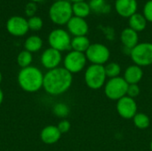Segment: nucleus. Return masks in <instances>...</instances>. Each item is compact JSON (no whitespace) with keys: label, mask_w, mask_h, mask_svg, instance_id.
Returning <instances> with one entry per match:
<instances>
[{"label":"nucleus","mask_w":152,"mask_h":151,"mask_svg":"<svg viewBox=\"0 0 152 151\" xmlns=\"http://www.w3.org/2000/svg\"><path fill=\"white\" fill-rule=\"evenodd\" d=\"M72 81V74L66 69L58 67L44 76L43 87L50 95H61L70 88Z\"/></svg>","instance_id":"f257e3e1"},{"label":"nucleus","mask_w":152,"mask_h":151,"mask_svg":"<svg viewBox=\"0 0 152 151\" xmlns=\"http://www.w3.org/2000/svg\"><path fill=\"white\" fill-rule=\"evenodd\" d=\"M18 83L22 90L28 93H35L43 87L44 75L37 68L29 66L19 72Z\"/></svg>","instance_id":"f03ea898"},{"label":"nucleus","mask_w":152,"mask_h":151,"mask_svg":"<svg viewBox=\"0 0 152 151\" xmlns=\"http://www.w3.org/2000/svg\"><path fill=\"white\" fill-rule=\"evenodd\" d=\"M49 17L54 24H67L73 17L72 4L68 0L55 1L49 9Z\"/></svg>","instance_id":"7ed1b4c3"},{"label":"nucleus","mask_w":152,"mask_h":151,"mask_svg":"<svg viewBox=\"0 0 152 151\" xmlns=\"http://www.w3.org/2000/svg\"><path fill=\"white\" fill-rule=\"evenodd\" d=\"M85 82L88 88L92 90H99L104 87L107 82V76L104 65L91 64L85 71Z\"/></svg>","instance_id":"20e7f679"},{"label":"nucleus","mask_w":152,"mask_h":151,"mask_svg":"<svg viewBox=\"0 0 152 151\" xmlns=\"http://www.w3.org/2000/svg\"><path fill=\"white\" fill-rule=\"evenodd\" d=\"M128 84L124 77H118L107 80L104 85V93L106 97L111 101H118L126 96Z\"/></svg>","instance_id":"39448f33"},{"label":"nucleus","mask_w":152,"mask_h":151,"mask_svg":"<svg viewBox=\"0 0 152 151\" xmlns=\"http://www.w3.org/2000/svg\"><path fill=\"white\" fill-rule=\"evenodd\" d=\"M130 56L134 64L140 67L152 65V43H139L130 51Z\"/></svg>","instance_id":"423d86ee"},{"label":"nucleus","mask_w":152,"mask_h":151,"mask_svg":"<svg viewBox=\"0 0 152 151\" xmlns=\"http://www.w3.org/2000/svg\"><path fill=\"white\" fill-rule=\"evenodd\" d=\"M86 56L88 61L95 65H104L107 64L110 57V49L101 43L91 44L87 51L86 52Z\"/></svg>","instance_id":"0eeeda50"},{"label":"nucleus","mask_w":152,"mask_h":151,"mask_svg":"<svg viewBox=\"0 0 152 151\" xmlns=\"http://www.w3.org/2000/svg\"><path fill=\"white\" fill-rule=\"evenodd\" d=\"M71 39L69 33L62 28L53 29L48 36V43L51 48L61 53L71 49Z\"/></svg>","instance_id":"6e6552de"},{"label":"nucleus","mask_w":152,"mask_h":151,"mask_svg":"<svg viewBox=\"0 0 152 151\" xmlns=\"http://www.w3.org/2000/svg\"><path fill=\"white\" fill-rule=\"evenodd\" d=\"M86 62L87 59L84 53H79L72 50L64 57L63 68L73 75L81 72L85 69Z\"/></svg>","instance_id":"1a4fd4ad"},{"label":"nucleus","mask_w":152,"mask_h":151,"mask_svg":"<svg viewBox=\"0 0 152 151\" xmlns=\"http://www.w3.org/2000/svg\"><path fill=\"white\" fill-rule=\"evenodd\" d=\"M117 111L124 119H133L138 113V106L134 98L125 96L117 101Z\"/></svg>","instance_id":"9d476101"},{"label":"nucleus","mask_w":152,"mask_h":151,"mask_svg":"<svg viewBox=\"0 0 152 151\" xmlns=\"http://www.w3.org/2000/svg\"><path fill=\"white\" fill-rule=\"evenodd\" d=\"M6 29L12 36H24L29 28L26 19L20 16H12L6 22Z\"/></svg>","instance_id":"9b49d317"},{"label":"nucleus","mask_w":152,"mask_h":151,"mask_svg":"<svg viewBox=\"0 0 152 151\" xmlns=\"http://www.w3.org/2000/svg\"><path fill=\"white\" fill-rule=\"evenodd\" d=\"M61 60L62 57L61 52L51 47L44 51L41 55L42 65L49 70L58 68L60 63L61 62Z\"/></svg>","instance_id":"f8f14e48"},{"label":"nucleus","mask_w":152,"mask_h":151,"mask_svg":"<svg viewBox=\"0 0 152 151\" xmlns=\"http://www.w3.org/2000/svg\"><path fill=\"white\" fill-rule=\"evenodd\" d=\"M137 0H115V10L117 13L123 18L129 19L137 12Z\"/></svg>","instance_id":"ddd939ff"},{"label":"nucleus","mask_w":152,"mask_h":151,"mask_svg":"<svg viewBox=\"0 0 152 151\" xmlns=\"http://www.w3.org/2000/svg\"><path fill=\"white\" fill-rule=\"evenodd\" d=\"M67 28L69 33H70L74 36H86L89 31V26L87 21L79 17L73 16L69 22L67 23Z\"/></svg>","instance_id":"4468645a"},{"label":"nucleus","mask_w":152,"mask_h":151,"mask_svg":"<svg viewBox=\"0 0 152 151\" xmlns=\"http://www.w3.org/2000/svg\"><path fill=\"white\" fill-rule=\"evenodd\" d=\"M123 77L128 85H138L143 77L142 68L135 64L130 65L126 69Z\"/></svg>","instance_id":"2eb2a0df"},{"label":"nucleus","mask_w":152,"mask_h":151,"mask_svg":"<svg viewBox=\"0 0 152 151\" xmlns=\"http://www.w3.org/2000/svg\"><path fill=\"white\" fill-rule=\"evenodd\" d=\"M120 41L126 49L131 51L139 44L138 33L128 27L122 30L120 34Z\"/></svg>","instance_id":"dca6fc26"},{"label":"nucleus","mask_w":152,"mask_h":151,"mask_svg":"<svg viewBox=\"0 0 152 151\" xmlns=\"http://www.w3.org/2000/svg\"><path fill=\"white\" fill-rule=\"evenodd\" d=\"M61 136V133L59 131L58 127L55 125L45 126L40 133V138L42 142L45 144L52 145L56 143Z\"/></svg>","instance_id":"f3484780"},{"label":"nucleus","mask_w":152,"mask_h":151,"mask_svg":"<svg viewBox=\"0 0 152 151\" xmlns=\"http://www.w3.org/2000/svg\"><path fill=\"white\" fill-rule=\"evenodd\" d=\"M147 22L148 21L145 19V17L143 16V14L142 13H139V12L134 13V15H132L128 19L129 28L134 29L137 33H139L141 31H143L146 28Z\"/></svg>","instance_id":"a211bd4d"},{"label":"nucleus","mask_w":152,"mask_h":151,"mask_svg":"<svg viewBox=\"0 0 152 151\" xmlns=\"http://www.w3.org/2000/svg\"><path fill=\"white\" fill-rule=\"evenodd\" d=\"M90 45H91L90 40L86 36H74L71 39V49L73 51L86 53V52L87 51Z\"/></svg>","instance_id":"6ab92c4d"},{"label":"nucleus","mask_w":152,"mask_h":151,"mask_svg":"<svg viewBox=\"0 0 152 151\" xmlns=\"http://www.w3.org/2000/svg\"><path fill=\"white\" fill-rule=\"evenodd\" d=\"M72 12H73V16L85 19L91 13V9L89 4L84 1V2L72 4Z\"/></svg>","instance_id":"aec40b11"},{"label":"nucleus","mask_w":152,"mask_h":151,"mask_svg":"<svg viewBox=\"0 0 152 151\" xmlns=\"http://www.w3.org/2000/svg\"><path fill=\"white\" fill-rule=\"evenodd\" d=\"M43 45V41L41 37L38 36H30L28 37L24 43L25 50L29 53H36L38 52Z\"/></svg>","instance_id":"412c9836"},{"label":"nucleus","mask_w":152,"mask_h":151,"mask_svg":"<svg viewBox=\"0 0 152 151\" xmlns=\"http://www.w3.org/2000/svg\"><path fill=\"white\" fill-rule=\"evenodd\" d=\"M88 4L91 12L95 13H109L110 12V5L106 0H90Z\"/></svg>","instance_id":"4be33fe9"},{"label":"nucleus","mask_w":152,"mask_h":151,"mask_svg":"<svg viewBox=\"0 0 152 151\" xmlns=\"http://www.w3.org/2000/svg\"><path fill=\"white\" fill-rule=\"evenodd\" d=\"M133 123L134 126L141 130L147 129L151 125V119L149 116L142 112H138L134 117H133Z\"/></svg>","instance_id":"5701e85b"},{"label":"nucleus","mask_w":152,"mask_h":151,"mask_svg":"<svg viewBox=\"0 0 152 151\" xmlns=\"http://www.w3.org/2000/svg\"><path fill=\"white\" fill-rule=\"evenodd\" d=\"M104 69L109 79L118 77L121 73V66L117 62H108L104 66Z\"/></svg>","instance_id":"b1692460"},{"label":"nucleus","mask_w":152,"mask_h":151,"mask_svg":"<svg viewBox=\"0 0 152 151\" xmlns=\"http://www.w3.org/2000/svg\"><path fill=\"white\" fill-rule=\"evenodd\" d=\"M31 62H32V54H31V53L24 50V51L20 52L18 54L17 63L20 68L24 69V68L29 67Z\"/></svg>","instance_id":"393cba45"},{"label":"nucleus","mask_w":152,"mask_h":151,"mask_svg":"<svg viewBox=\"0 0 152 151\" xmlns=\"http://www.w3.org/2000/svg\"><path fill=\"white\" fill-rule=\"evenodd\" d=\"M53 113L55 116L59 117H66L69 113V107L64 104V103H58L56 104L54 107H53Z\"/></svg>","instance_id":"a878e982"},{"label":"nucleus","mask_w":152,"mask_h":151,"mask_svg":"<svg viewBox=\"0 0 152 151\" xmlns=\"http://www.w3.org/2000/svg\"><path fill=\"white\" fill-rule=\"evenodd\" d=\"M28 28L34 31L40 30L43 27V20L38 16H32L28 20Z\"/></svg>","instance_id":"bb28decb"},{"label":"nucleus","mask_w":152,"mask_h":151,"mask_svg":"<svg viewBox=\"0 0 152 151\" xmlns=\"http://www.w3.org/2000/svg\"><path fill=\"white\" fill-rule=\"evenodd\" d=\"M142 14L147 20V21L152 22V0H149L144 4Z\"/></svg>","instance_id":"cd10ccee"},{"label":"nucleus","mask_w":152,"mask_h":151,"mask_svg":"<svg viewBox=\"0 0 152 151\" xmlns=\"http://www.w3.org/2000/svg\"><path fill=\"white\" fill-rule=\"evenodd\" d=\"M140 93H141V89L138 85H128L127 93H126L127 96L134 99L135 97L139 96Z\"/></svg>","instance_id":"c85d7f7f"},{"label":"nucleus","mask_w":152,"mask_h":151,"mask_svg":"<svg viewBox=\"0 0 152 151\" xmlns=\"http://www.w3.org/2000/svg\"><path fill=\"white\" fill-rule=\"evenodd\" d=\"M70 126H71V125H70L69 121H68V120H66V119L61 120V121L58 124V125H57V127H58L59 131L61 133V134H62V133H68V132L69 131V129H70Z\"/></svg>","instance_id":"c756f323"},{"label":"nucleus","mask_w":152,"mask_h":151,"mask_svg":"<svg viewBox=\"0 0 152 151\" xmlns=\"http://www.w3.org/2000/svg\"><path fill=\"white\" fill-rule=\"evenodd\" d=\"M36 11H37V6H36L35 4L29 3V4H27V6H26V13H27V15H28L29 17H32V16H34V13H35Z\"/></svg>","instance_id":"7c9ffc66"},{"label":"nucleus","mask_w":152,"mask_h":151,"mask_svg":"<svg viewBox=\"0 0 152 151\" xmlns=\"http://www.w3.org/2000/svg\"><path fill=\"white\" fill-rule=\"evenodd\" d=\"M3 100H4V93H3L2 90L0 89V105L3 102Z\"/></svg>","instance_id":"2f4dec72"},{"label":"nucleus","mask_w":152,"mask_h":151,"mask_svg":"<svg viewBox=\"0 0 152 151\" xmlns=\"http://www.w3.org/2000/svg\"><path fill=\"white\" fill-rule=\"evenodd\" d=\"M70 2H72L73 4H75V3H79V2H84V1H86V0H69Z\"/></svg>","instance_id":"473e14b6"},{"label":"nucleus","mask_w":152,"mask_h":151,"mask_svg":"<svg viewBox=\"0 0 152 151\" xmlns=\"http://www.w3.org/2000/svg\"><path fill=\"white\" fill-rule=\"evenodd\" d=\"M32 2H34V3H36V2H41V1H43V0H31Z\"/></svg>","instance_id":"72a5a7b5"},{"label":"nucleus","mask_w":152,"mask_h":151,"mask_svg":"<svg viewBox=\"0 0 152 151\" xmlns=\"http://www.w3.org/2000/svg\"><path fill=\"white\" fill-rule=\"evenodd\" d=\"M150 148H151V150L152 151V140L151 142V144H150Z\"/></svg>","instance_id":"f704fd0d"},{"label":"nucleus","mask_w":152,"mask_h":151,"mask_svg":"<svg viewBox=\"0 0 152 151\" xmlns=\"http://www.w3.org/2000/svg\"><path fill=\"white\" fill-rule=\"evenodd\" d=\"M1 82H2V74L0 72V84H1Z\"/></svg>","instance_id":"c9c22d12"},{"label":"nucleus","mask_w":152,"mask_h":151,"mask_svg":"<svg viewBox=\"0 0 152 151\" xmlns=\"http://www.w3.org/2000/svg\"><path fill=\"white\" fill-rule=\"evenodd\" d=\"M55 1H61V0H55Z\"/></svg>","instance_id":"e433bc0d"}]
</instances>
